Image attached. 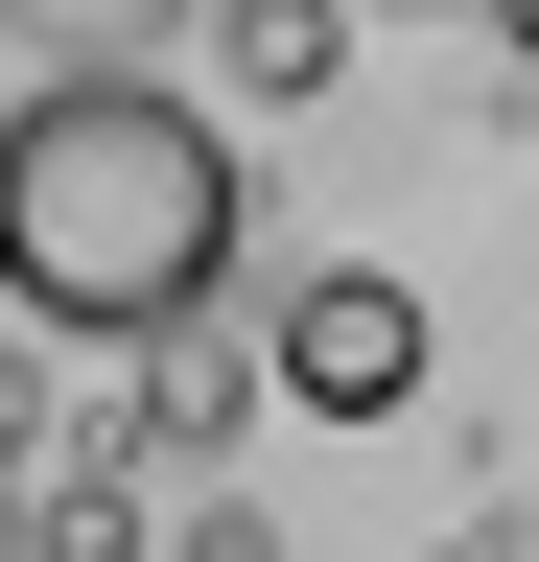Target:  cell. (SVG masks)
I'll list each match as a JSON object with an SVG mask.
<instances>
[{
    "mask_svg": "<svg viewBox=\"0 0 539 562\" xmlns=\"http://www.w3.org/2000/svg\"><path fill=\"white\" fill-rule=\"evenodd\" d=\"M235 235H258L235 117L165 94V70H94V47H71L24 117H0V305H24L47 351H165V328H212Z\"/></svg>",
    "mask_w": 539,
    "mask_h": 562,
    "instance_id": "1",
    "label": "cell"
},
{
    "mask_svg": "<svg viewBox=\"0 0 539 562\" xmlns=\"http://www.w3.org/2000/svg\"><path fill=\"white\" fill-rule=\"evenodd\" d=\"M258 375H282V422H398L423 398V281L398 258H305L258 305Z\"/></svg>",
    "mask_w": 539,
    "mask_h": 562,
    "instance_id": "2",
    "label": "cell"
},
{
    "mask_svg": "<svg viewBox=\"0 0 539 562\" xmlns=\"http://www.w3.org/2000/svg\"><path fill=\"white\" fill-rule=\"evenodd\" d=\"M352 24H375V0H212V70H235V94H328Z\"/></svg>",
    "mask_w": 539,
    "mask_h": 562,
    "instance_id": "3",
    "label": "cell"
},
{
    "mask_svg": "<svg viewBox=\"0 0 539 562\" xmlns=\"http://www.w3.org/2000/svg\"><path fill=\"white\" fill-rule=\"evenodd\" d=\"M24 562H142V446H71L24 492Z\"/></svg>",
    "mask_w": 539,
    "mask_h": 562,
    "instance_id": "4",
    "label": "cell"
},
{
    "mask_svg": "<svg viewBox=\"0 0 539 562\" xmlns=\"http://www.w3.org/2000/svg\"><path fill=\"white\" fill-rule=\"evenodd\" d=\"M235 398H282V375H258V351H212V328H165V351H142V422H117V446H212Z\"/></svg>",
    "mask_w": 539,
    "mask_h": 562,
    "instance_id": "5",
    "label": "cell"
},
{
    "mask_svg": "<svg viewBox=\"0 0 539 562\" xmlns=\"http://www.w3.org/2000/svg\"><path fill=\"white\" fill-rule=\"evenodd\" d=\"M24 351H47V328H24V305H0V492H24V469H47V375H24Z\"/></svg>",
    "mask_w": 539,
    "mask_h": 562,
    "instance_id": "6",
    "label": "cell"
},
{
    "mask_svg": "<svg viewBox=\"0 0 539 562\" xmlns=\"http://www.w3.org/2000/svg\"><path fill=\"white\" fill-rule=\"evenodd\" d=\"M493 47H516V70H539V0H493Z\"/></svg>",
    "mask_w": 539,
    "mask_h": 562,
    "instance_id": "7",
    "label": "cell"
},
{
    "mask_svg": "<svg viewBox=\"0 0 539 562\" xmlns=\"http://www.w3.org/2000/svg\"><path fill=\"white\" fill-rule=\"evenodd\" d=\"M0 562H24V539H0Z\"/></svg>",
    "mask_w": 539,
    "mask_h": 562,
    "instance_id": "8",
    "label": "cell"
}]
</instances>
